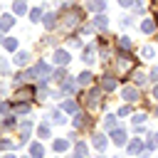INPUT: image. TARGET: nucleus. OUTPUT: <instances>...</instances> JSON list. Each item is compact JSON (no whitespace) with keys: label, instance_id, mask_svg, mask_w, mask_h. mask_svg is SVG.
Masks as SVG:
<instances>
[{"label":"nucleus","instance_id":"1","mask_svg":"<svg viewBox=\"0 0 158 158\" xmlns=\"http://www.w3.org/2000/svg\"><path fill=\"white\" fill-rule=\"evenodd\" d=\"M84 20V10H79L77 5H64V17H62V30H74L79 22Z\"/></svg>","mask_w":158,"mask_h":158},{"label":"nucleus","instance_id":"2","mask_svg":"<svg viewBox=\"0 0 158 158\" xmlns=\"http://www.w3.org/2000/svg\"><path fill=\"white\" fill-rule=\"evenodd\" d=\"M116 64H118V72H126V69L136 67V57L131 54V49H121V47H116Z\"/></svg>","mask_w":158,"mask_h":158},{"label":"nucleus","instance_id":"3","mask_svg":"<svg viewBox=\"0 0 158 158\" xmlns=\"http://www.w3.org/2000/svg\"><path fill=\"white\" fill-rule=\"evenodd\" d=\"M99 104H101V91H99V86H94L86 94V111H96Z\"/></svg>","mask_w":158,"mask_h":158},{"label":"nucleus","instance_id":"4","mask_svg":"<svg viewBox=\"0 0 158 158\" xmlns=\"http://www.w3.org/2000/svg\"><path fill=\"white\" fill-rule=\"evenodd\" d=\"M35 96H37V89H35V86H25V84H22V86L17 89V94H15V101H32Z\"/></svg>","mask_w":158,"mask_h":158},{"label":"nucleus","instance_id":"5","mask_svg":"<svg viewBox=\"0 0 158 158\" xmlns=\"http://www.w3.org/2000/svg\"><path fill=\"white\" fill-rule=\"evenodd\" d=\"M138 96H141V91H138V86H136V84H133V86H123V89H121V99H123L126 104L138 101Z\"/></svg>","mask_w":158,"mask_h":158},{"label":"nucleus","instance_id":"6","mask_svg":"<svg viewBox=\"0 0 158 158\" xmlns=\"http://www.w3.org/2000/svg\"><path fill=\"white\" fill-rule=\"evenodd\" d=\"M111 141H114L118 148H123V146L128 143V136H126V131H123L121 126H116V128H111Z\"/></svg>","mask_w":158,"mask_h":158},{"label":"nucleus","instance_id":"7","mask_svg":"<svg viewBox=\"0 0 158 158\" xmlns=\"http://www.w3.org/2000/svg\"><path fill=\"white\" fill-rule=\"evenodd\" d=\"M52 59H54V64H57V67H67L72 57H69V52H67V49H54Z\"/></svg>","mask_w":158,"mask_h":158},{"label":"nucleus","instance_id":"8","mask_svg":"<svg viewBox=\"0 0 158 158\" xmlns=\"http://www.w3.org/2000/svg\"><path fill=\"white\" fill-rule=\"evenodd\" d=\"M91 27H94V30H106V27H109V17H106L104 12H96L94 20H91Z\"/></svg>","mask_w":158,"mask_h":158},{"label":"nucleus","instance_id":"9","mask_svg":"<svg viewBox=\"0 0 158 158\" xmlns=\"http://www.w3.org/2000/svg\"><path fill=\"white\" fill-rule=\"evenodd\" d=\"M72 123H74V128H84V126H89V123H91V118H89V114H84V111H77Z\"/></svg>","mask_w":158,"mask_h":158},{"label":"nucleus","instance_id":"10","mask_svg":"<svg viewBox=\"0 0 158 158\" xmlns=\"http://www.w3.org/2000/svg\"><path fill=\"white\" fill-rule=\"evenodd\" d=\"M30 131H32V121H30V118H25V121L20 123V143H27Z\"/></svg>","mask_w":158,"mask_h":158},{"label":"nucleus","instance_id":"11","mask_svg":"<svg viewBox=\"0 0 158 158\" xmlns=\"http://www.w3.org/2000/svg\"><path fill=\"white\" fill-rule=\"evenodd\" d=\"M126 151H128L131 156H138V153L143 151V141H141V138H133V141H128V143H126Z\"/></svg>","mask_w":158,"mask_h":158},{"label":"nucleus","instance_id":"12","mask_svg":"<svg viewBox=\"0 0 158 158\" xmlns=\"http://www.w3.org/2000/svg\"><path fill=\"white\" fill-rule=\"evenodd\" d=\"M101 89H104V91H114V89H116V77H114V74L101 77Z\"/></svg>","mask_w":158,"mask_h":158},{"label":"nucleus","instance_id":"13","mask_svg":"<svg viewBox=\"0 0 158 158\" xmlns=\"http://www.w3.org/2000/svg\"><path fill=\"white\" fill-rule=\"evenodd\" d=\"M106 143H109V141H106V136H104V133H94L91 146H94L96 151H106Z\"/></svg>","mask_w":158,"mask_h":158},{"label":"nucleus","instance_id":"14","mask_svg":"<svg viewBox=\"0 0 158 158\" xmlns=\"http://www.w3.org/2000/svg\"><path fill=\"white\" fill-rule=\"evenodd\" d=\"M27 59H30V52H25V49H17V52H15V57H12V62H15L17 67H25V64H27Z\"/></svg>","mask_w":158,"mask_h":158},{"label":"nucleus","instance_id":"15","mask_svg":"<svg viewBox=\"0 0 158 158\" xmlns=\"http://www.w3.org/2000/svg\"><path fill=\"white\" fill-rule=\"evenodd\" d=\"M42 25H44L47 30H54V25H57V12H47V15H42Z\"/></svg>","mask_w":158,"mask_h":158},{"label":"nucleus","instance_id":"16","mask_svg":"<svg viewBox=\"0 0 158 158\" xmlns=\"http://www.w3.org/2000/svg\"><path fill=\"white\" fill-rule=\"evenodd\" d=\"M62 111H67V114H77V111H79V101H77V99H67V101L62 104Z\"/></svg>","mask_w":158,"mask_h":158},{"label":"nucleus","instance_id":"17","mask_svg":"<svg viewBox=\"0 0 158 158\" xmlns=\"http://www.w3.org/2000/svg\"><path fill=\"white\" fill-rule=\"evenodd\" d=\"M64 121H67V118H64V111H62V109L49 111V123H59V126H62Z\"/></svg>","mask_w":158,"mask_h":158},{"label":"nucleus","instance_id":"18","mask_svg":"<svg viewBox=\"0 0 158 158\" xmlns=\"http://www.w3.org/2000/svg\"><path fill=\"white\" fill-rule=\"evenodd\" d=\"M86 7L94 12H104L106 10V0H86Z\"/></svg>","mask_w":158,"mask_h":158},{"label":"nucleus","instance_id":"19","mask_svg":"<svg viewBox=\"0 0 158 158\" xmlns=\"http://www.w3.org/2000/svg\"><path fill=\"white\" fill-rule=\"evenodd\" d=\"M156 27H158L156 20H143V22H141V32H146V35H153Z\"/></svg>","mask_w":158,"mask_h":158},{"label":"nucleus","instance_id":"20","mask_svg":"<svg viewBox=\"0 0 158 158\" xmlns=\"http://www.w3.org/2000/svg\"><path fill=\"white\" fill-rule=\"evenodd\" d=\"M2 47H5L7 52H17V47H20V44H17V40H15V37H2Z\"/></svg>","mask_w":158,"mask_h":158},{"label":"nucleus","instance_id":"21","mask_svg":"<svg viewBox=\"0 0 158 158\" xmlns=\"http://www.w3.org/2000/svg\"><path fill=\"white\" fill-rule=\"evenodd\" d=\"M94 54H96V44H89V47L84 49V54H81V59H84L86 64H91V62H94Z\"/></svg>","mask_w":158,"mask_h":158},{"label":"nucleus","instance_id":"22","mask_svg":"<svg viewBox=\"0 0 158 158\" xmlns=\"http://www.w3.org/2000/svg\"><path fill=\"white\" fill-rule=\"evenodd\" d=\"M52 148H54L57 153H62V151L69 148V141H67V138H54V141H52Z\"/></svg>","mask_w":158,"mask_h":158},{"label":"nucleus","instance_id":"23","mask_svg":"<svg viewBox=\"0 0 158 158\" xmlns=\"http://www.w3.org/2000/svg\"><path fill=\"white\" fill-rule=\"evenodd\" d=\"M12 12H15V15L30 12V10H27V2H25V0H15V2H12Z\"/></svg>","mask_w":158,"mask_h":158},{"label":"nucleus","instance_id":"24","mask_svg":"<svg viewBox=\"0 0 158 158\" xmlns=\"http://www.w3.org/2000/svg\"><path fill=\"white\" fill-rule=\"evenodd\" d=\"M12 25H15V17H12V15H2V17H0V30H2V32L10 30Z\"/></svg>","mask_w":158,"mask_h":158},{"label":"nucleus","instance_id":"25","mask_svg":"<svg viewBox=\"0 0 158 158\" xmlns=\"http://www.w3.org/2000/svg\"><path fill=\"white\" fill-rule=\"evenodd\" d=\"M131 79H133V84H136L138 89H141V86H146V81H148V77H146L143 72H133V77H131Z\"/></svg>","mask_w":158,"mask_h":158},{"label":"nucleus","instance_id":"26","mask_svg":"<svg viewBox=\"0 0 158 158\" xmlns=\"http://www.w3.org/2000/svg\"><path fill=\"white\" fill-rule=\"evenodd\" d=\"M30 156H32V158H44V148H42V143H32V146H30Z\"/></svg>","mask_w":158,"mask_h":158},{"label":"nucleus","instance_id":"27","mask_svg":"<svg viewBox=\"0 0 158 158\" xmlns=\"http://www.w3.org/2000/svg\"><path fill=\"white\" fill-rule=\"evenodd\" d=\"M116 47H121V49H133V42H131V37H128V35H121Z\"/></svg>","mask_w":158,"mask_h":158},{"label":"nucleus","instance_id":"28","mask_svg":"<svg viewBox=\"0 0 158 158\" xmlns=\"http://www.w3.org/2000/svg\"><path fill=\"white\" fill-rule=\"evenodd\" d=\"M12 109H15V114H27L30 111V101H15Z\"/></svg>","mask_w":158,"mask_h":158},{"label":"nucleus","instance_id":"29","mask_svg":"<svg viewBox=\"0 0 158 158\" xmlns=\"http://www.w3.org/2000/svg\"><path fill=\"white\" fill-rule=\"evenodd\" d=\"M27 17H30V22H42V10L40 7H32L27 12Z\"/></svg>","mask_w":158,"mask_h":158},{"label":"nucleus","instance_id":"30","mask_svg":"<svg viewBox=\"0 0 158 158\" xmlns=\"http://www.w3.org/2000/svg\"><path fill=\"white\" fill-rule=\"evenodd\" d=\"M91 79H94V77H91V72H81V74L77 77V81H79V86H84V84H91Z\"/></svg>","mask_w":158,"mask_h":158},{"label":"nucleus","instance_id":"31","mask_svg":"<svg viewBox=\"0 0 158 158\" xmlns=\"http://www.w3.org/2000/svg\"><path fill=\"white\" fill-rule=\"evenodd\" d=\"M37 136L40 138H49V123H40L37 126Z\"/></svg>","mask_w":158,"mask_h":158},{"label":"nucleus","instance_id":"32","mask_svg":"<svg viewBox=\"0 0 158 158\" xmlns=\"http://www.w3.org/2000/svg\"><path fill=\"white\" fill-rule=\"evenodd\" d=\"M52 79H54V81H64V79H67V72H64V67H59L57 72H52Z\"/></svg>","mask_w":158,"mask_h":158},{"label":"nucleus","instance_id":"33","mask_svg":"<svg viewBox=\"0 0 158 158\" xmlns=\"http://www.w3.org/2000/svg\"><path fill=\"white\" fill-rule=\"evenodd\" d=\"M143 121H146V114H143V111H138V114L131 116V123H133V126H141Z\"/></svg>","mask_w":158,"mask_h":158},{"label":"nucleus","instance_id":"34","mask_svg":"<svg viewBox=\"0 0 158 158\" xmlns=\"http://www.w3.org/2000/svg\"><path fill=\"white\" fill-rule=\"evenodd\" d=\"M74 158H86V146H84V143H79V146L74 148Z\"/></svg>","mask_w":158,"mask_h":158},{"label":"nucleus","instance_id":"35","mask_svg":"<svg viewBox=\"0 0 158 158\" xmlns=\"http://www.w3.org/2000/svg\"><path fill=\"white\" fill-rule=\"evenodd\" d=\"M104 126L106 128H116V116H104Z\"/></svg>","mask_w":158,"mask_h":158},{"label":"nucleus","instance_id":"36","mask_svg":"<svg viewBox=\"0 0 158 158\" xmlns=\"http://www.w3.org/2000/svg\"><path fill=\"white\" fill-rule=\"evenodd\" d=\"M10 109H12V104H10V101H0V114L10 116Z\"/></svg>","mask_w":158,"mask_h":158},{"label":"nucleus","instance_id":"37","mask_svg":"<svg viewBox=\"0 0 158 158\" xmlns=\"http://www.w3.org/2000/svg\"><path fill=\"white\" fill-rule=\"evenodd\" d=\"M156 52H153V47H141V57H146V59H151Z\"/></svg>","mask_w":158,"mask_h":158},{"label":"nucleus","instance_id":"38","mask_svg":"<svg viewBox=\"0 0 158 158\" xmlns=\"http://www.w3.org/2000/svg\"><path fill=\"white\" fill-rule=\"evenodd\" d=\"M148 79L158 84V67H153V69H151V74H148Z\"/></svg>","mask_w":158,"mask_h":158},{"label":"nucleus","instance_id":"39","mask_svg":"<svg viewBox=\"0 0 158 158\" xmlns=\"http://www.w3.org/2000/svg\"><path fill=\"white\" fill-rule=\"evenodd\" d=\"M69 44H72L74 49H81V47H84V44H81V40H77V37H72V42H69Z\"/></svg>","mask_w":158,"mask_h":158},{"label":"nucleus","instance_id":"40","mask_svg":"<svg viewBox=\"0 0 158 158\" xmlns=\"http://www.w3.org/2000/svg\"><path fill=\"white\" fill-rule=\"evenodd\" d=\"M133 10H136V12H143V2L136 0V2H133Z\"/></svg>","mask_w":158,"mask_h":158},{"label":"nucleus","instance_id":"41","mask_svg":"<svg viewBox=\"0 0 158 158\" xmlns=\"http://www.w3.org/2000/svg\"><path fill=\"white\" fill-rule=\"evenodd\" d=\"M0 148H2V151H7V148H12V143H10V141H0Z\"/></svg>","mask_w":158,"mask_h":158},{"label":"nucleus","instance_id":"42","mask_svg":"<svg viewBox=\"0 0 158 158\" xmlns=\"http://www.w3.org/2000/svg\"><path fill=\"white\" fill-rule=\"evenodd\" d=\"M131 22H133V17H123V20H121V25H123V27H128Z\"/></svg>","mask_w":158,"mask_h":158},{"label":"nucleus","instance_id":"43","mask_svg":"<svg viewBox=\"0 0 158 158\" xmlns=\"http://www.w3.org/2000/svg\"><path fill=\"white\" fill-rule=\"evenodd\" d=\"M128 111H131V109H128V106H121V109H118V116H126V114H128Z\"/></svg>","mask_w":158,"mask_h":158},{"label":"nucleus","instance_id":"44","mask_svg":"<svg viewBox=\"0 0 158 158\" xmlns=\"http://www.w3.org/2000/svg\"><path fill=\"white\" fill-rule=\"evenodd\" d=\"M118 5H121V7H131L133 2H131V0H118Z\"/></svg>","mask_w":158,"mask_h":158},{"label":"nucleus","instance_id":"45","mask_svg":"<svg viewBox=\"0 0 158 158\" xmlns=\"http://www.w3.org/2000/svg\"><path fill=\"white\" fill-rule=\"evenodd\" d=\"M153 99H156V101H158V84H156V86H153Z\"/></svg>","mask_w":158,"mask_h":158},{"label":"nucleus","instance_id":"46","mask_svg":"<svg viewBox=\"0 0 158 158\" xmlns=\"http://www.w3.org/2000/svg\"><path fill=\"white\" fill-rule=\"evenodd\" d=\"M0 44H2V30H0Z\"/></svg>","mask_w":158,"mask_h":158},{"label":"nucleus","instance_id":"47","mask_svg":"<svg viewBox=\"0 0 158 158\" xmlns=\"http://www.w3.org/2000/svg\"><path fill=\"white\" fill-rule=\"evenodd\" d=\"M2 158H15V156H10V153H7V156H2Z\"/></svg>","mask_w":158,"mask_h":158},{"label":"nucleus","instance_id":"48","mask_svg":"<svg viewBox=\"0 0 158 158\" xmlns=\"http://www.w3.org/2000/svg\"><path fill=\"white\" fill-rule=\"evenodd\" d=\"M153 141H156V143H158V133H156V136H153Z\"/></svg>","mask_w":158,"mask_h":158},{"label":"nucleus","instance_id":"49","mask_svg":"<svg viewBox=\"0 0 158 158\" xmlns=\"http://www.w3.org/2000/svg\"><path fill=\"white\" fill-rule=\"evenodd\" d=\"M99 158H106V156H99Z\"/></svg>","mask_w":158,"mask_h":158},{"label":"nucleus","instance_id":"50","mask_svg":"<svg viewBox=\"0 0 158 158\" xmlns=\"http://www.w3.org/2000/svg\"><path fill=\"white\" fill-rule=\"evenodd\" d=\"M25 158H32V156H25Z\"/></svg>","mask_w":158,"mask_h":158}]
</instances>
